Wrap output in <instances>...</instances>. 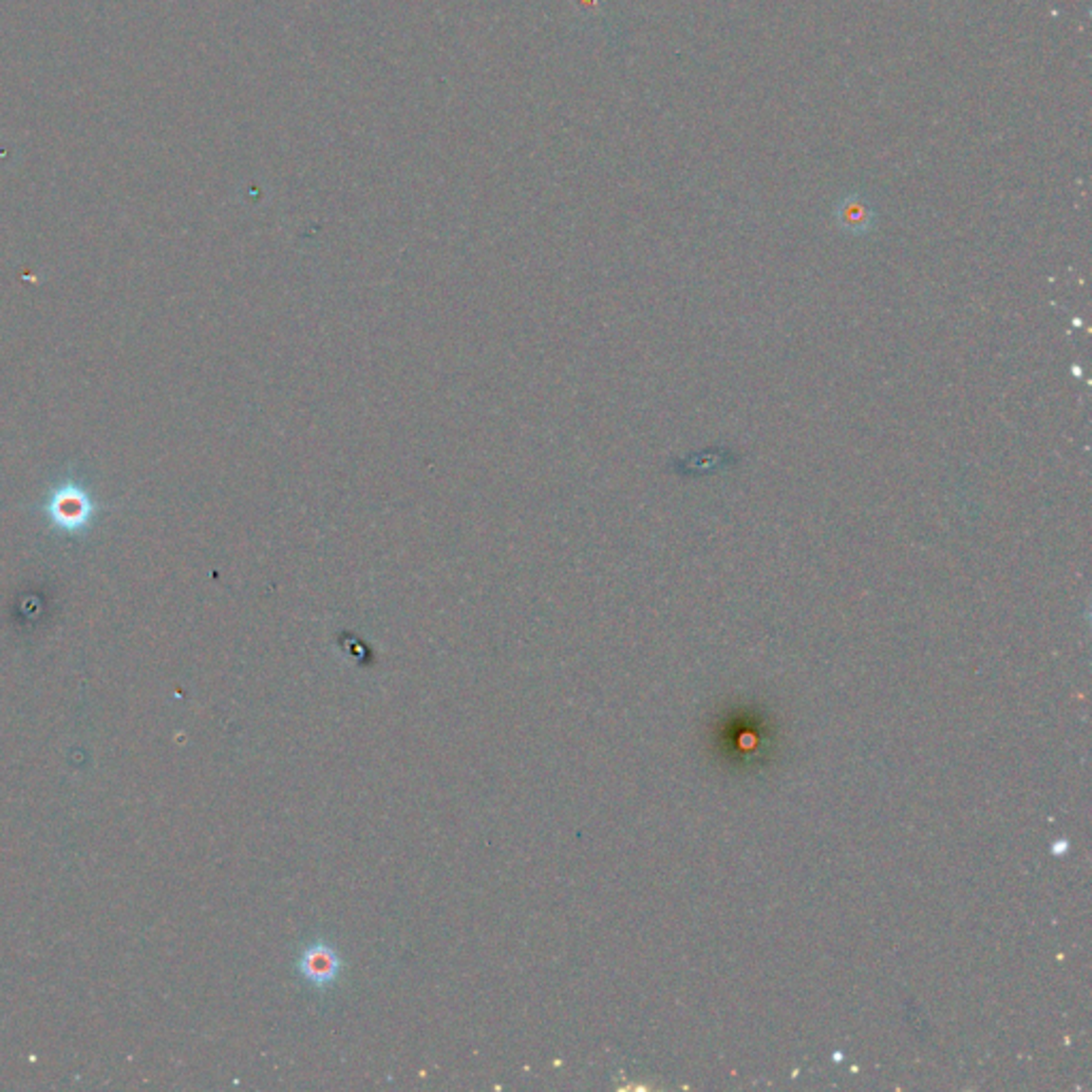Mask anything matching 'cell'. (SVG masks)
Segmentation results:
<instances>
[{"label": "cell", "instance_id": "6da1fadb", "mask_svg": "<svg viewBox=\"0 0 1092 1092\" xmlns=\"http://www.w3.org/2000/svg\"><path fill=\"white\" fill-rule=\"evenodd\" d=\"M47 515L54 525L65 532H80L92 518V501L88 493L77 487H63L54 493L47 504Z\"/></svg>", "mask_w": 1092, "mask_h": 1092}, {"label": "cell", "instance_id": "7a4b0ae2", "mask_svg": "<svg viewBox=\"0 0 1092 1092\" xmlns=\"http://www.w3.org/2000/svg\"><path fill=\"white\" fill-rule=\"evenodd\" d=\"M301 973L311 984L325 986L335 979L337 970H340V960H337L335 951L327 946H311L301 958Z\"/></svg>", "mask_w": 1092, "mask_h": 1092}]
</instances>
